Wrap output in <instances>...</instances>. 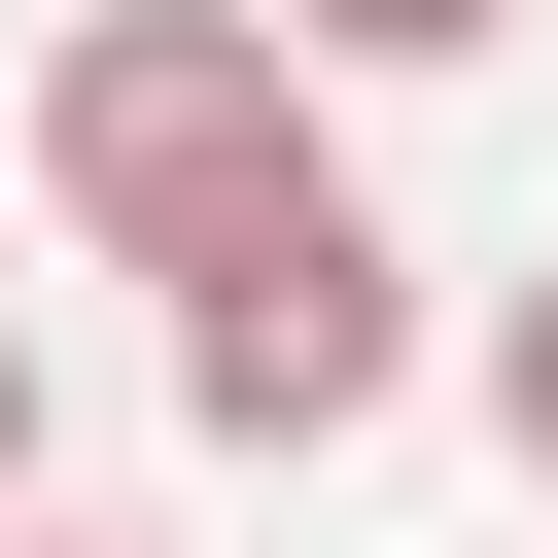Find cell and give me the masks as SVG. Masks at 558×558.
<instances>
[{
  "mask_svg": "<svg viewBox=\"0 0 558 558\" xmlns=\"http://www.w3.org/2000/svg\"><path fill=\"white\" fill-rule=\"evenodd\" d=\"M488 453L558 488V279H488Z\"/></svg>",
  "mask_w": 558,
  "mask_h": 558,
  "instance_id": "277c9868",
  "label": "cell"
},
{
  "mask_svg": "<svg viewBox=\"0 0 558 558\" xmlns=\"http://www.w3.org/2000/svg\"><path fill=\"white\" fill-rule=\"evenodd\" d=\"M314 105H349V70H314L279 0H70V35H35V209H70L105 279H174V244H244V209L349 174Z\"/></svg>",
  "mask_w": 558,
  "mask_h": 558,
  "instance_id": "6da1fadb",
  "label": "cell"
},
{
  "mask_svg": "<svg viewBox=\"0 0 558 558\" xmlns=\"http://www.w3.org/2000/svg\"><path fill=\"white\" fill-rule=\"evenodd\" d=\"M0 523H35V314H0Z\"/></svg>",
  "mask_w": 558,
  "mask_h": 558,
  "instance_id": "5b68a950",
  "label": "cell"
},
{
  "mask_svg": "<svg viewBox=\"0 0 558 558\" xmlns=\"http://www.w3.org/2000/svg\"><path fill=\"white\" fill-rule=\"evenodd\" d=\"M314 70H488V0H279Z\"/></svg>",
  "mask_w": 558,
  "mask_h": 558,
  "instance_id": "3957f363",
  "label": "cell"
},
{
  "mask_svg": "<svg viewBox=\"0 0 558 558\" xmlns=\"http://www.w3.org/2000/svg\"><path fill=\"white\" fill-rule=\"evenodd\" d=\"M384 384H418V244H384L349 174L244 209V244H174V418H209V453H349Z\"/></svg>",
  "mask_w": 558,
  "mask_h": 558,
  "instance_id": "7a4b0ae2",
  "label": "cell"
},
{
  "mask_svg": "<svg viewBox=\"0 0 558 558\" xmlns=\"http://www.w3.org/2000/svg\"><path fill=\"white\" fill-rule=\"evenodd\" d=\"M0 558H140V523H0Z\"/></svg>",
  "mask_w": 558,
  "mask_h": 558,
  "instance_id": "8992f818",
  "label": "cell"
}]
</instances>
